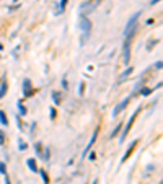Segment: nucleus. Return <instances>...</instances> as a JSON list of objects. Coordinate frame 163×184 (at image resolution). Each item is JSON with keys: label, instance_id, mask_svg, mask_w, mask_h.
<instances>
[{"label": "nucleus", "instance_id": "obj_10", "mask_svg": "<svg viewBox=\"0 0 163 184\" xmlns=\"http://www.w3.org/2000/svg\"><path fill=\"white\" fill-rule=\"evenodd\" d=\"M52 100H54V104H60V100H62L60 91H52Z\"/></svg>", "mask_w": 163, "mask_h": 184}, {"label": "nucleus", "instance_id": "obj_22", "mask_svg": "<svg viewBox=\"0 0 163 184\" xmlns=\"http://www.w3.org/2000/svg\"><path fill=\"white\" fill-rule=\"evenodd\" d=\"M83 88H85V83H82V85H80V91H79L80 95H83Z\"/></svg>", "mask_w": 163, "mask_h": 184}, {"label": "nucleus", "instance_id": "obj_13", "mask_svg": "<svg viewBox=\"0 0 163 184\" xmlns=\"http://www.w3.org/2000/svg\"><path fill=\"white\" fill-rule=\"evenodd\" d=\"M17 106H18V109H20V114H21V116H25V114H26V109H25L23 103H21V101H18V104H17Z\"/></svg>", "mask_w": 163, "mask_h": 184}, {"label": "nucleus", "instance_id": "obj_11", "mask_svg": "<svg viewBox=\"0 0 163 184\" xmlns=\"http://www.w3.org/2000/svg\"><path fill=\"white\" fill-rule=\"evenodd\" d=\"M7 90H8V85H7V82H2V88H0V100H2V98L5 96Z\"/></svg>", "mask_w": 163, "mask_h": 184}, {"label": "nucleus", "instance_id": "obj_1", "mask_svg": "<svg viewBox=\"0 0 163 184\" xmlns=\"http://www.w3.org/2000/svg\"><path fill=\"white\" fill-rule=\"evenodd\" d=\"M79 26H80V30H82V44H85L90 36V33H91V20L87 18V15L85 13H80V17H79Z\"/></svg>", "mask_w": 163, "mask_h": 184}, {"label": "nucleus", "instance_id": "obj_14", "mask_svg": "<svg viewBox=\"0 0 163 184\" xmlns=\"http://www.w3.org/2000/svg\"><path fill=\"white\" fill-rule=\"evenodd\" d=\"M38 173H41V176H42V181H44V184H49V178H47V174L42 171V169H39Z\"/></svg>", "mask_w": 163, "mask_h": 184}, {"label": "nucleus", "instance_id": "obj_3", "mask_svg": "<svg viewBox=\"0 0 163 184\" xmlns=\"http://www.w3.org/2000/svg\"><path fill=\"white\" fill-rule=\"evenodd\" d=\"M140 112V108L139 109H136V112L132 114V117L129 119V122L126 124V129H124V132H122V135H121V142H124L126 140V137H127V134H129V130H131V127H132V124H134V121H136V117H137V114Z\"/></svg>", "mask_w": 163, "mask_h": 184}, {"label": "nucleus", "instance_id": "obj_2", "mask_svg": "<svg viewBox=\"0 0 163 184\" xmlns=\"http://www.w3.org/2000/svg\"><path fill=\"white\" fill-rule=\"evenodd\" d=\"M139 17H140V12L137 13H134V17L127 21V26H126V30H124V36H126V41H132L134 38V34H136V30H137V21H139Z\"/></svg>", "mask_w": 163, "mask_h": 184}, {"label": "nucleus", "instance_id": "obj_26", "mask_svg": "<svg viewBox=\"0 0 163 184\" xmlns=\"http://www.w3.org/2000/svg\"><path fill=\"white\" fill-rule=\"evenodd\" d=\"M93 184H98V179H95V181H93Z\"/></svg>", "mask_w": 163, "mask_h": 184}, {"label": "nucleus", "instance_id": "obj_8", "mask_svg": "<svg viewBox=\"0 0 163 184\" xmlns=\"http://www.w3.org/2000/svg\"><path fill=\"white\" fill-rule=\"evenodd\" d=\"M96 139H98V129H96V130L93 132V137H91V140H90V144H88V147H87V148H85V152H83V155H87V153H88V150H90V148H91V147H93V144L96 142Z\"/></svg>", "mask_w": 163, "mask_h": 184}, {"label": "nucleus", "instance_id": "obj_17", "mask_svg": "<svg viewBox=\"0 0 163 184\" xmlns=\"http://www.w3.org/2000/svg\"><path fill=\"white\" fill-rule=\"evenodd\" d=\"M0 173H2V174H7V166H5L3 161H0Z\"/></svg>", "mask_w": 163, "mask_h": 184}, {"label": "nucleus", "instance_id": "obj_19", "mask_svg": "<svg viewBox=\"0 0 163 184\" xmlns=\"http://www.w3.org/2000/svg\"><path fill=\"white\" fill-rule=\"evenodd\" d=\"M65 5H67V0H62V2H60V10H59V12H62L64 8H65Z\"/></svg>", "mask_w": 163, "mask_h": 184}, {"label": "nucleus", "instance_id": "obj_7", "mask_svg": "<svg viewBox=\"0 0 163 184\" xmlns=\"http://www.w3.org/2000/svg\"><path fill=\"white\" fill-rule=\"evenodd\" d=\"M137 144H139V140H134V142H132L131 148H129V150H127V152H126V155H124V157H122V163H124V161H126L127 158H129V157H131V155H132V152H134V148H136V147H137Z\"/></svg>", "mask_w": 163, "mask_h": 184}, {"label": "nucleus", "instance_id": "obj_6", "mask_svg": "<svg viewBox=\"0 0 163 184\" xmlns=\"http://www.w3.org/2000/svg\"><path fill=\"white\" fill-rule=\"evenodd\" d=\"M23 87H25V96H31V95L34 93V90L31 88V82H30V80H25Z\"/></svg>", "mask_w": 163, "mask_h": 184}, {"label": "nucleus", "instance_id": "obj_15", "mask_svg": "<svg viewBox=\"0 0 163 184\" xmlns=\"http://www.w3.org/2000/svg\"><path fill=\"white\" fill-rule=\"evenodd\" d=\"M150 93H152L150 88H142V90H140V95H142V96H148Z\"/></svg>", "mask_w": 163, "mask_h": 184}, {"label": "nucleus", "instance_id": "obj_9", "mask_svg": "<svg viewBox=\"0 0 163 184\" xmlns=\"http://www.w3.org/2000/svg\"><path fill=\"white\" fill-rule=\"evenodd\" d=\"M26 163H28V166H30V169H31L33 173H38V171H39V169H38V166H36V161H34L33 158H30V160L26 161Z\"/></svg>", "mask_w": 163, "mask_h": 184}, {"label": "nucleus", "instance_id": "obj_25", "mask_svg": "<svg viewBox=\"0 0 163 184\" xmlns=\"http://www.w3.org/2000/svg\"><path fill=\"white\" fill-rule=\"evenodd\" d=\"M5 184H12V182H10V179H8V176H7V174H5Z\"/></svg>", "mask_w": 163, "mask_h": 184}, {"label": "nucleus", "instance_id": "obj_24", "mask_svg": "<svg viewBox=\"0 0 163 184\" xmlns=\"http://www.w3.org/2000/svg\"><path fill=\"white\" fill-rule=\"evenodd\" d=\"M155 67H157V68H161V60H158L157 64H155Z\"/></svg>", "mask_w": 163, "mask_h": 184}, {"label": "nucleus", "instance_id": "obj_18", "mask_svg": "<svg viewBox=\"0 0 163 184\" xmlns=\"http://www.w3.org/2000/svg\"><path fill=\"white\" fill-rule=\"evenodd\" d=\"M18 144H20V145H18L20 150H25V148H26V144L23 142V140H18Z\"/></svg>", "mask_w": 163, "mask_h": 184}, {"label": "nucleus", "instance_id": "obj_16", "mask_svg": "<svg viewBox=\"0 0 163 184\" xmlns=\"http://www.w3.org/2000/svg\"><path fill=\"white\" fill-rule=\"evenodd\" d=\"M131 73H132V67H129V68H127L126 72L121 75V80H126V77H127V75H131Z\"/></svg>", "mask_w": 163, "mask_h": 184}, {"label": "nucleus", "instance_id": "obj_12", "mask_svg": "<svg viewBox=\"0 0 163 184\" xmlns=\"http://www.w3.org/2000/svg\"><path fill=\"white\" fill-rule=\"evenodd\" d=\"M0 122H2V125H8V119H7V116H5V112L3 111H0Z\"/></svg>", "mask_w": 163, "mask_h": 184}, {"label": "nucleus", "instance_id": "obj_23", "mask_svg": "<svg viewBox=\"0 0 163 184\" xmlns=\"http://www.w3.org/2000/svg\"><path fill=\"white\" fill-rule=\"evenodd\" d=\"M55 117V109H51V119Z\"/></svg>", "mask_w": 163, "mask_h": 184}, {"label": "nucleus", "instance_id": "obj_4", "mask_svg": "<svg viewBox=\"0 0 163 184\" xmlns=\"http://www.w3.org/2000/svg\"><path fill=\"white\" fill-rule=\"evenodd\" d=\"M129 101H131V96H127L126 100H124V101H122L121 104H119V106H117V108H116L114 111H113V116H117V114H119V112H121V111H124V109L127 108V103H129Z\"/></svg>", "mask_w": 163, "mask_h": 184}, {"label": "nucleus", "instance_id": "obj_5", "mask_svg": "<svg viewBox=\"0 0 163 184\" xmlns=\"http://www.w3.org/2000/svg\"><path fill=\"white\" fill-rule=\"evenodd\" d=\"M129 41H124V64H129L131 60V51H129Z\"/></svg>", "mask_w": 163, "mask_h": 184}, {"label": "nucleus", "instance_id": "obj_20", "mask_svg": "<svg viewBox=\"0 0 163 184\" xmlns=\"http://www.w3.org/2000/svg\"><path fill=\"white\" fill-rule=\"evenodd\" d=\"M119 130H121V124H119V125L116 127V130H114V132H113V134H111V137H114V135H116V134H117Z\"/></svg>", "mask_w": 163, "mask_h": 184}, {"label": "nucleus", "instance_id": "obj_21", "mask_svg": "<svg viewBox=\"0 0 163 184\" xmlns=\"http://www.w3.org/2000/svg\"><path fill=\"white\" fill-rule=\"evenodd\" d=\"M0 144H5V135H3L2 130H0Z\"/></svg>", "mask_w": 163, "mask_h": 184}]
</instances>
